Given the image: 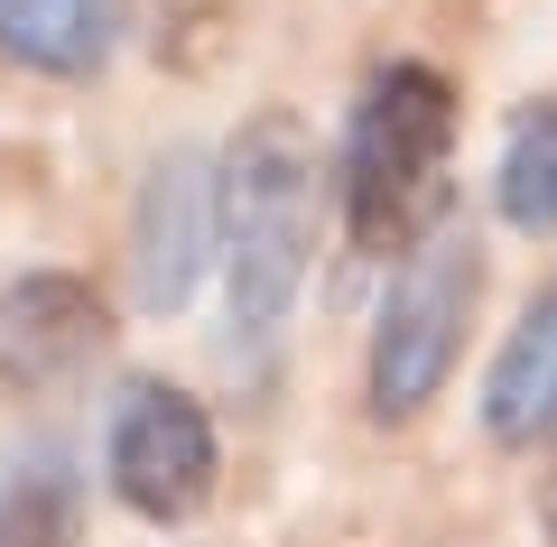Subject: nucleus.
I'll return each instance as SVG.
<instances>
[{"instance_id": "obj_7", "label": "nucleus", "mask_w": 557, "mask_h": 547, "mask_svg": "<svg viewBox=\"0 0 557 547\" xmlns=\"http://www.w3.org/2000/svg\"><path fill=\"white\" fill-rule=\"evenodd\" d=\"M131 28V0H0V57L28 75H102Z\"/></svg>"}, {"instance_id": "obj_5", "label": "nucleus", "mask_w": 557, "mask_h": 547, "mask_svg": "<svg viewBox=\"0 0 557 547\" xmlns=\"http://www.w3.org/2000/svg\"><path fill=\"white\" fill-rule=\"evenodd\" d=\"M112 352V307L75 270H20L0 278V381L20 399H57Z\"/></svg>"}, {"instance_id": "obj_9", "label": "nucleus", "mask_w": 557, "mask_h": 547, "mask_svg": "<svg viewBox=\"0 0 557 547\" xmlns=\"http://www.w3.org/2000/svg\"><path fill=\"white\" fill-rule=\"evenodd\" d=\"M84 538V473L57 446L0 455V547H75Z\"/></svg>"}, {"instance_id": "obj_8", "label": "nucleus", "mask_w": 557, "mask_h": 547, "mask_svg": "<svg viewBox=\"0 0 557 547\" xmlns=\"http://www.w3.org/2000/svg\"><path fill=\"white\" fill-rule=\"evenodd\" d=\"M483 427H493L502 446H548L557 436V278L530 297V315L511 325V344L493 352Z\"/></svg>"}, {"instance_id": "obj_11", "label": "nucleus", "mask_w": 557, "mask_h": 547, "mask_svg": "<svg viewBox=\"0 0 557 547\" xmlns=\"http://www.w3.org/2000/svg\"><path fill=\"white\" fill-rule=\"evenodd\" d=\"M539 529H548V547H557V464H548V483H539Z\"/></svg>"}, {"instance_id": "obj_6", "label": "nucleus", "mask_w": 557, "mask_h": 547, "mask_svg": "<svg viewBox=\"0 0 557 547\" xmlns=\"http://www.w3.org/2000/svg\"><path fill=\"white\" fill-rule=\"evenodd\" d=\"M214 251H223L214 167L196 149H168L149 167V186H139V214H131V297H139V315H177Z\"/></svg>"}, {"instance_id": "obj_10", "label": "nucleus", "mask_w": 557, "mask_h": 547, "mask_svg": "<svg viewBox=\"0 0 557 547\" xmlns=\"http://www.w3.org/2000/svg\"><path fill=\"white\" fill-rule=\"evenodd\" d=\"M493 196H502V223L511 233H557V102H539V112L511 121Z\"/></svg>"}, {"instance_id": "obj_2", "label": "nucleus", "mask_w": 557, "mask_h": 547, "mask_svg": "<svg viewBox=\"0 0 557 547\" xmlns=\"http://www.w3.org/2000/svg\"><path fill=\"white\" fill-rule=\"evenodd\" d=\"M446 158H456V84L437 65H381L344 130V223L362 251H418L437 233Z\"/></svg>"}, {"instance_id": "obj_3", "label": "nucleus", "mask_w": 557, "mask_h": 547, "mask_svg": "<svg viewBox=\"0 0 557 547\" xmlns=\"http://www.w3.org/2000/svg\"><path fill=\"white\" fill-rule=\"evenodd\" d=\"M474 297H483L474 233L437 223V233L399 260L391 297H381V325H372V418H418L428 399L446 390V372H456V352H465Z\"/></svg>"}, {"instance_id": "obj_1", "label": "nucleus", "mask_w": 557, "mask_h": 547, "mask_svg": "<svg viewBox=\"0 0 557 547\" xmlns=\"http://www.w3.org/2000/svg\"><path fill=\"white\" fill-rule=\"evenodd\" d=\"M223 204V278H233V325L270 344L288 325L317 260V139L298 112H251L214 167Z\"/></svg>"}, {"instance_id": "obj_4", "label": "nucleus", "mask_w": 557, "mask_h": 547, "mask_svg": "<svg viewBox=\"0 0 557 547\" xmlns=\"http://www.w3.org/2000/svg\"><path fill=\"white\" fill-rule=\"evenodd\" d=\"M102 464H112V492L139 510V520H196L205 501H214V418L196 409L186 390H168V381H139L131 399L112 409V446H102Z\"/></svg>"}]
</instances>
